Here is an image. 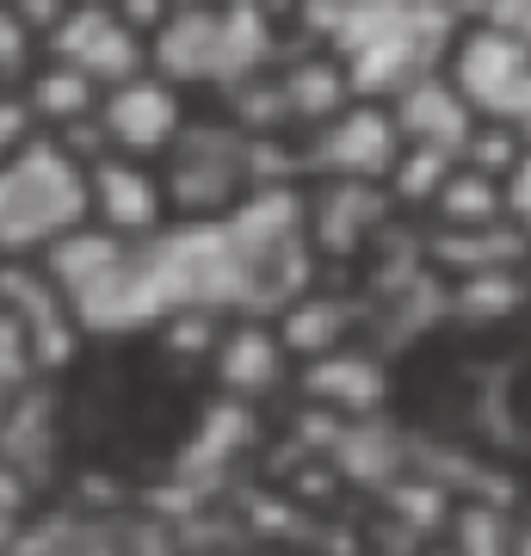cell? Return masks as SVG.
<instances>
[{"label": "cell", "mask_w": 531, "mask_h": 556, "mask_svg": "<svg viewBox=\"0 0 531 556\" xmlns=\"http://www.w3.org/2000/svg\"><path fill=\"white\" fill-rule=\"evenodd\" d=\"M303 20L371 100H390L414 75L445 68V50L464 25L452 0H309Z\"/></svg>", "instance_id": "1"}, {"label": "cell", "mask_w": 531, "mask_h": 556, "mask_svg": "<svg viewBox=\"0 0 531 556\" xmlns=\"http://www.w3.org/2000/svg\"><path fill=\"white\" fill-rule=\"evenodd\" d=\"M278 62V13L260 0H217V7H174L149 38V68L179 87H236Z\"/></svg>", "instance_id": "2"}, {"label": "cell", "mask_w": 531, "mask_h": 556, "mask_svg": "<svg viewBox=\"0 0 531 556\" xmlns=\"http://www.w3.org/2000/svg\"><path fill=\"white\" fill-rule=\"evenodd\" d=\"M87 217H93L87 161L62 149L50 130H38L20 155L0 161V254L38 260L50 241Z\"/></svg>", "instance_id": "3"}, {"label": "cell", "mask_w": 531, "mask_h": 556, "mask_svg": "<svg viewBox=\"0 0 531 556\" xmlns=\"http://www.w3.org/2000/svg\"><path fill=\"white\" fill-rule=\"evenodd\" d=\"M174 217H229L248 192V130L223 118H186L174 149L161 155Z\"/></svg>", "instance_id": "4"}, {"label": "cell", "mask_w": 531, "mask_h": 556, "mask_svg": "<svg viewBox=\"0 0 531 556\" xmlns=\"http://www.w3.org/2000/svg\"><path fill=\"white\" fill-rule=\"evenodd\" d=\"M445 75L464 87L476 118H501L531 130V43L501 31L489 20H464L452 50H445Z\"/></svg>", "instance_id": "5"}, {"label": "cell", "mask_w": 531, "mask_h": 556, "mask_svg": "<svg viewBox=\"0 0 531 556\" xmlns=\"http://www.w3.org/2000/svg\"><path fill=\"white\" fill-rule=\"evenodd\" d=\"M402 142L408 137H402L390 100L358 93L328 124H315L303 155H309V174H321V179H390Z\"/></svg>", "instance_id": "6"}, {"label": "cell", "mask_w": 531, "mask_h": 556, "mask_svg": "<svg viewBox=\"0 0 531 556\" xmlns=\"http://www.w3.org/2000/svg\"><path fill=\"white\" fill-rule=\"evenodd\" d=\"M43 56H62V62H75V68H87L99 87H118V80L149 68V31H137L112 0H75L56 20Z\"/></svg>", "instance_id": "7"}, {"label": "cell", "mask_w": 531, "mask_h": 556, "mask_svg": "<svg viewBox=\"0 0 531 556\" xmlns=\"http://www.w3.org/2000/svg\"><path fill=\"white\" fill-rule=\"evenodd\" d=\"M99 124H105L112 149L161 161L174 149V137L186 130V87L167 80L161 68H142V75H130V80L99 93Z\"/></svg>", "instance_id": "8"}, {"label": "cell", "mask_w": 531, "mask_h": 556, "mask_svg": "<svg viewBox=\"0 0 531 556\" xmlns=\"http://www.w3.org/2000/svg\"><path fill=\"white\" fill-rule=\"evenodd\" d=\"M87 192H93V223H105L124 241H149L174 217L161 161L124 155V149H105V155L87 161Z\"/></svg>", "instance_id": "9"}, {"label": "cell", "mask_w": 531, "mask_h": 556, "mask_svg": "<svg viewBox=\"0 0 531 556\" xmlns=\"http://www.w3.org/2000/svg\"><path fill=\"white\" fill-rule=\"evenodd\" d=\"M395 199L383 179H321L309 192V241L328 254H358L390 223Z\"/></svg>", "instance_id": "10"}, {"label": "cell", "mask_w": 531, "mask_h": 556, "mask_svg": "<svg viewBox=\"0 0 531 556\" xmlns=\"http://www.w3.org/2000/svg\"><path fill=\"white\" fill-rule=\"evenodd\" d=\"M390 112H395V124H402L408 142H433V149H452V155H464V142L476 130V105L464 100V87L445 68H427L408 87H395Z\"/></svg>", "instance_id": "11"}, {"label": "cell", "mask_w": 531, "mask_h": 556, "mask_svg": "<svg viewBox=\"0 0 531 556\" xmlns=\"http://www.w3.org/2000/svg\"><path fill=\"white\" fill-rule=\"evenodd\" d=\"M211 358H217L223 396H241V402L273 396L285 371H291V353H285V334H278L273 316H241L236 328H223Z\"/></svg>", "instance_id": "12"}, {"label": "cell", "mask_w": 531, "mask_h": 556, "mask_svg": "<svg viewBox=\"0 0 531 556\" xmlns=\"http://www.w3.org/2000/svg\"><path fill=\"white\" fill-rule=\"evenodd\" d=\"M303 390H309V402L334 408V415L365 420L377 402H383V365L346 340V346H334V353H321V358L303 365Z\"/></svg>", "instance_id": "13"}, {"label": "cell", "mask_w": 531, "mask_h": 556, "mask_svg": "<svg viewBox=\"0 0 531 556\" xmlns=\"http://www.w3.org/2000/svg\"><path fill=\"white\" fill-rule=\"evenodd\" d=\"M278 68V87H285V105H291V124H328L346 100H358L353 75L340 68V56L321 43V50H303L291 62H273Z\"/></svg>", "instance_id": "14"}, {"label": "cell", "mask_w": 531, "mask_h": 556, "mask_svg": "<svg viewBox=\"0 0 531 556\" xmlns=\"http://www.w3.org/2000/svg\"><path fill=\"white\" fill-rule=\"evenodd\" d=\"M427 248H433V266H445L452 278H470L519 266L531 254V236L513 217H501V223H476V229H433Z\"/></svg>", "instance_id": "15"}, {"label": "cell", "mask_w": 531, "mask_h": 556, "mask_svg": "<svg viewBox=\"0 0 531 556\" xmlns=\"http://www.w3.org/2000/svg\"><path fill=\"white\" fill-rule=\"evenodd\" d=\"M278 334H285V353L291 358H321V353H334V346H346L353 340V303H340V298H321V291H303V298H291L285 309H278Z\"/></svg>", "instance_id": "16"}, {"label": "cell", "mask_w": 531, "mask_h": 556, "mask_svg": "<svg viewBox=\"0 0 531 556\" xmlns=\"http://www.w3.org/2000/svg\"><path fill=\"white\" fill-rule=\"evenodd\" d=\"M99 93H105V87H99L87 68H75V62H62V56H43L38 68L25 75V100H31L43 130H62V124L99 112Z\"/></svg>", "instance_id": "17"}, {"label": "cell", "mask_w": 531, "mask_h": 556, "mask_svg": "<svg viewBox=\"0 0 531 556\" xmlns=\"http://www.w3.org/2000/svg\"><path fill=\"white\" fill-rule=\"evenodd\" d=\"M513 217L507 204V179L482 174V167H470V161H457L452 174H445V186H439L433 199V223L439 229H476V223H501Z\"/></svg>", "instance_id": "18"}, {"label": "cell", "mask_w": 531, "mask_h": 556, "mask_svg": "<svg viewBox=\"0 0 531 556\" xmlns=\"http://www.w3.org/2000/svg\"><path fill=\"white\" fill-rule=\"evenodd\" d=\"M457 167L452 149H433V142H402V155H395L390 167V199L395 204H408V211H433L439 199V186H445V174Z\"/></svg>", "instance_id": "19"}, {"label": "cell", "mask_w": 531, "mask_h": 556, "mask_svg": "<svg viewBox=\"0 0 531 556\" xmlns=\"http://www.w3.org/2000/svg\"><path fill=\"white\" fill-rule=\"evenodd\" d=\"M526 149H531V130L501 124V118H476V130H470V142H464L457 161H470V167H482L494 179H513V167L526 161Z\"/></svg>", "instance_id": "20"}, {"label": "cell", "mask_w": 531, "mask_h": 556, "mask_svg": "<svg viewBox=\"0 0 531 556\" xmlns=\"http://www.w3.org/2000/svg\"><path fill=\"white\" fill-rule=\"evenodd\" d=\"M38 68V31L20 20L13 0H0V87H13Z\"/></svg>", "instance_id": "21"}, {"label": "cell", "mask_w": 531, "mask_h": 556, "mask_svg": "<svg viewBox=\"0 0 531 556\" xmlns=\"http://www.w3.org/2000/svg\"><path fill=\"white\" fill-rule=\"evenodd\" d=\"M31 371V346H25V321L0 303V415L20 402V383Z\"/></svg>", "instance_id": "22"}, {"label": "cell", "mask_w": 531, "mask_h": 556, "mask_svg": "<svg viewBox=\"0 0 531 556\" xmlns=\"http://www.w3.org/2000/svg\"><path fill=\"white\" fill-rule=\"evenodd\" d=\"M38 130L43 124H38V112H31V100H25V87H0V161L20 155Z\"/></svg>", "instance_id": "23"}, {"label": "cell", "mask_w": 531, "mask_h": 556, "mask_svg": "<svg viewBox=\"0 0 531 556\" xmlns=\"http://www.w3.org/2000/svg\"><path fill=\"white\" fill-rule=\"evenodd\" d=\"M457 538H464V551H507V526L501 519H482V514L457 519Z\"/></svg>", "instance_id": "24"}, {"label": "cell", "mask_w": 531, "mask_h": 556, "mask_svg": "<svg viewBox=\"0 0 531 556\" xmlns=\"http://www.w3.org/2000/svg\"><path fill=\"white\" fill-rule=\"evenodd\" d=\"M482 20L531 43V0H489V7H482Z\"/></svg>", "instance_id": "25"}, {"label": "cell", "mask_w": 531, "mask_h": 556, "mask_svg": "<svg viewBox=\"0 0 531 556\" xmlns=\"http://www.w3.org/2000/svg\"><path fill=\"white\" fill-rule=\"evenodd\" d=\"M507 204H513V223L531 236V149H526V161H519L513 179H507Z\"/></svg>", "instance_id": "26"}, {"label": "cell", "mask_w": 531, "mask_h": 556, "mask_svg": "<svg viewBox=\"0 0 531 556\" xmlns=\"http://www.w3.org/2000/svg\"><path fill=\"white\" fill-rule=\"evenodd\" d=\"M112 7H118L124 20L137 25V31H149V38H155V25L167 20V13H174L179 0H112Z\"/></svg>", "instance_id": "27"}, {"label": "cell", "mask_w": 531, "mask_h": 556, "mask_svg": "<svg viewBox=\"0 0 531 556\" xmlns=\"http://www.w3.org/2000/svg\"><path fill=\"white\" fill-rule=\"evenodd\" d=\"M13 7H20V20L31 25V31H43V38H50V31H56V20L75 7V0H13Z\"/></svg>", "instance_id": "28"}, {"label": "cell", "mask_w": 531, "mask_h": 556, "mask_svg": "<svg viewBox=\"0 0 531 556\" xmlns=\"http://www.w3.org/2000/svg\"><path fill=\"white\" fill-rule=\"evenodd\" d=\"M179 7H217V0H179Z\"/></svg>", "instance_id": "29"}]
</instances>
